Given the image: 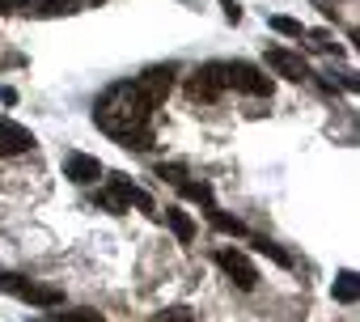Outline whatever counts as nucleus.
Masks as SVG:
<instances>
[{"label": "nucleus", "instance_id": "nucleus-2", "mask_svg": "<svg viewBox=\"0 0 360 322\" xmlns=\"http://www.w3.org/2000/svg\"><path fill=\"white\" fill-rule=\"evenodd\" d=\"M225 89H242V94H250V98H271V77L259 68V64H250V60H229L225 64Z\"/></svg>", "mask_w": 360, "mask_h": 322}, {"label": "nucleus", "instance_id": "nucleus-11", "mask_svg": "<svg viewBox=\"0 0 360 322\" xmlns=\"http://www.w3.org/2000/svg\"><path fill=\"white\" fill-rule=\"evenodd\" d=\"M165 225L174 229V238L183 242V246H187V242H195V221H191L183 208H165Z\"/></svg>", "mask_w": 360, "mask_h": 322}, {"label": "nucleus", "instance_id": "nucleus-15", "mask_svg": "<svg viewBox=\"0 0 360 322\" xmlns=\"http://www.w3.org/2000/svg\"><path fill=\"white\" fill-rule=\"evenodd\" d=\"M208 221H212V225H217V229H221V233H233V238H246V225H242V221H238V217H225V212H221V208H217V204H212V208H208Z\"/></svg>", "mask_w": 360, "mask_h": 322}, {"label": "nucleus", "instance_id": "nucleus-9", "mask_svg": "<svg viewBox=\"0 0 360 322\" xmlns=\"http://www.w3.org/2000/svg\"><path fill=\"white\" fill-rule=\"evenodd\" d=\"M18 297L30 301V305H43V309H60V305H64V292H60V288H51V284H30V280L18 288Z\"/></svg>", "mask_w": 360, "mask_h": 322}, {"label": "nucleus", "instance_id": "nucleus-6", "mask_svg": "<svg viewBox=\"0 0 360 322\" xmlns=\"http://www.w3.org/2000/svg\"><path fill=\"white\" fill-rule=\"evenodd\" d=\"M102 174H106V170H102V161L89 157V153H68V157H64V179L77 183V187H94Z\"/></svg>", "mask_w": 360, "mask_h": 322}, {"label": "nucleus", "instance_id": "nucleus-8", "mask_svg": "<svg viewBox=\"0 0 360 322\" xmlns=\"http://www.w3.org/2000/svg\"><path fill=\"white\" fill-rule=\"evenodd\" d=\"M34 148V131L13 123V119H0V157H22Z\"/></svg>", "mask_w": 360, "mask_h": 322}, {"label": "nucleus", "instance_id": "nucleus-13", "mask_svg": "<svg viewBox=\"0 0 360 322\" xmlns=\"http://www.w3.org/2000/svg\"><path fill=\"white\" fill-rule=\"evenodd\" d=\"M267 26H271L276 34H284V39H297V43H301V39L309 34V30H305V26L297 22V18H284V13H271V18H267Z\"/></svg>", "mask_w": 360, "mask_h": 322}, {"label": "nucleus", "instance_id": "nucleus-10", "mask_svg": "<svg viewBox=\"0 0 360 322\" xmlns=\"http://www.w3.org/2000/svg\"><path fill=\"white\" fill-rule=\"evenodd\" d=\"M330 297L339 301V305H356V297H360V276L347 267V271H339L335 276V284H330Z\"/></svg>", "mask_w": 360, "mask_h": 322}, {"label": "nucleus", "instance_id": "nucleus-12", "mask_svg": "<svg viewBox=\"0 0 360 322\" xmlns=\"http://www.w3.org/2000/svg\"><path fill=\"white\" fill-rule=\"evenodd\" d=\"M110 183H115V187H119V195H123V200H127V208H131V204H136V208H140V212H153V200H148V195H144V191H140V187H131V183H127V179H123V174H110Z\"/></svg>", "mask_w": 360, "mask_h": 322}, {"label": "nucleus", "instance_id": "nucleus-7", "mask_svg": "<svg viewBox=\"0 0 360 322\" xmlns=\"http://www.w3.org/2000/svg\"><path fill=\"white\" fill-rule=\"evenodd\" d=\"M267 68H271L276 77H284V81H309V77H314L309 64H305L301 56L284 51V47H267Z\"/></svg>", "mask_w": 360, "mask_h": 322}, {"label": "nucleus", "instance_id": "nucleus-14", "mask_svg": "<svg viewBox=\"0 0 360 322\" xmlns=\"http://www.w3.org/2000/svg\"><path fill=\"white\" fill-rule=\"evenodd\" d=\"M77 9H81V0H39V5H34L39 18H68Z\"/></svg>", "mask_w": 360, "mask_h": 322}, {"label": "nucleus", "instance_id": "nucleus-5", "mask_svg": "<svg viewBox=\"0 0 360 322\" xmlns=\"http://www.w3.org/2000/svg\"><path fill=\"white\" fill-rule=\"evenodd\" d=\"M174 77H178V64H148V68L136 77V85L144 89V98H148L153 106H161L165 94L174 89Z\"/></svg>", "mask_w": 360, "mask_h": 322}, {"label": "nucleus", "instance_id": "nucleus-18", "mask_svg": "<svg viewBox=\"0 0 360 322\" xmlns=\"http://www.w3.org/2000/svg\"><path fill=\"white\" fill-rule=\"evenodd\" d=\"M255 246H259V250H263V255H267L271 263H280V267H292V255H288V250H280L276 242H267V238H259Z\"/></svg>", "mask_w": 360, "mask_h": 322}, {"label": "nucleus", "instance_id": "nucleus-21", "mask_svg": "<svg viewBox=\"0 0 360 322\" xmlns=\"http://www.w3.org/2000/svg\"><path fill=\"white\" fill-rule=\"evenodd\" d=\"M22 284H26L22 276H13V271H0V292H13V297H18V288H22Z\"/></svg>", "mask_w": 360, "mask_h": 322}, {"label": "nucleus", "instance_id": "nucleus-16", "mask_svg": "<svg viewBox=\"0 0 360 322\" xmlns=\"http://www.w3.org/2000/svg\"><path fill=\"white\" fill-rule=\"evenodd\" d=\"M98 208H106V212H115V217H123V212H127V200H123V195H119V187L110 183L106 191H98Z\"/></svg>", "mask_w": 360, "mask_h": 322}, {"label": "nucleus", "instance_id": "nucleus-23", "mask_svg": "<svg viewBox=\"0 0 360 322\" xmlns=\"http://www.w3.org/2000/svg\"><path fill=\"white\" fill-rule=\"evenodd\" d=\"M157 179H165V183H183V166H157Z\"/></svg>", "mask_w": 360, "mask_h": 322}, {"label": "nucleus", "instance_id": "nucleus-3", "mask_svg": "<svg viewBox=\"0 0 360 322\" xmlns=\"http://www.w3.org/2000/svg\"><path fill=\"white\" fill-rule=\"evenodd\" d=\"M212 259H217V267H221V271L242 288V292H255V288H259V267L250 263V255H246V250H238V246H221Z\"/></svg>", "mask_w": 360, "mask_h": 322}, {"label": "nucleus", "instance_id": "nucleus-1", "mask_svg": "<svg viewBox=\"0 0 360 322\" xmlns=\"http://www.w3.org/2000/svg\"><path fill=\"white\" fill-rule=\"evenodd\" d=\"M148 115H153V102L144 98V89L136 81H115L98 106H94V123L119 140L123 148H136V153H148L153 148V127H148Z\"/></svg>", "mask_w": 360, "mask_h": 322}, {"label": "nucleus", "instance_id": "nucleus-19", "mask_svg": "<svg viewBox=\"0 0 360 322\" xmlns=\"http://www.w3.org/2000/svg\"><path fill=\"white\" fill-rule=\"evenodd\" d=\"M153 322H195V314H191L187 305H169V309L153 314Z\"/></svg>", "mask_w": 360, "mask_h": 322}, {"label": "nucleus", "instance_id": "nucleus-4", "mask_svg": "<svg viewBox=\"0 0 360 322\" xmlns=\"http://www.w3.org/2000/svg\"><path fill=\"white\" fill-rule=\"evenodd\" d=\"M225 94V64H200L191 77H187V98L191 102H217Z\"/></svg>", "mask_w": 360, "mask_h": 322}, {"label": "nucleus", "instance_id": "nucleus-17", "mask_svg": "<svg viewBox=\"0 0 360 322\" xmlns=\"http://www.w3.org/2000/svg\"><path fill=\"white\" fill-rule=\"evenodd\" d=\"M178 187H183L187 200H200L204 208H212V187H208V183H178Z\"/></svg>", "mask_w": 360, "mask_h": 322}, {"label": "nucleus", "instance_id": "nucleus-22", "mask_svg": "<svg viewBox=\"0 0 360 322\" xmlns=\"http://www.w3.org/2000/svg\"><path fill=\"white\" fill-rule=\"evenodd\" d=\"M221 9H225V22H229V26L242 22V5H238V0H221Z\"/></svg>", "mask_w": 360, "mask_h": 322}, {"label": "nucleus", "instance_id": "nucleus-24", "mask_svg": "<svg viewBox=\"0 0 360 322\" xmlns=\"http://www.w3.org/2000/svg\"><path fill=\"white\" fill-rule=\"evenodd\" d=\"M0 102H9V106H13V102H18V94H13V89L5 85V89H0Z\"/></svg>", "mask_w": 360, "mask_h": 322}, {"label": "nucleus", "instance_id": "nucleus-25", "mask_svg": "<svg viewBox=\"0 0 360 322\" xmlns=\"http://www.w3.org/2000/svg\"><path fill=\"white\" fill-rule=\"evenodd\" d=\"M9 13H18V9H13V0H0V18H9Z\"/></svg>", "mask_w": 360, "mask_h": 322}, {"label": "nucleus", "instance_id": "nucleus-20", "mask_svg": "<svg viewBox=\"0 0 360 322\" xmlns=\"http://www.w3.org/2000/svg\"><path fill=\"white\" fill-rule=\"evenodd\" d=\"M51 322H102V314H94V309H64V314H51Z\"/></svg>", "mask_w": 360, "mask_h": 322}]
</instances>
